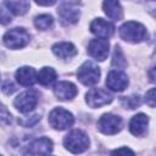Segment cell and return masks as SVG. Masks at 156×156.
<instances>
[{
  "instance_id": "14",
  "label": "cell",
  "mask_w": 156,
  "mask_h": 156,
  "mask_svg": "<svg viewBox=\"0 0 156 156\" xmlns=\"http://www.w3.org/2000/svg\"><path fill=\"white\" fill-rule=\"evenodd\" d=\"M54 93L60 100H71L77 95L78 89L73 83L63 80V82H58L54 87Z\"/></svg>"
},
{
  "instance_id": "12",
  "label": "cell",
  "mask_w": 156,
  "mask_h": 156,
  "mask_svg": "<svg viewBox=\"0 0 156 156\" xmlns=\"http://www.w3.org/2000/svg\"><path fill=\"white\" fill-rule=\"evenodd\" d=\"M90 30L93 34L100 37L101 39H107L115 33V26L102 18H96L90 23Z\"/></svg>"
},
{
  "instance_id": "24",
  "label": "cell",
  "mask_w": 156,
  "mask_h": 156,
  "mask_svg": "<svg viewBox=\"0 0 156 156\" xmlns=\"http://www.w3.org/2000/svg\"><path fill=\"white\" fill-rule=\"evenodd\" d=\"M11 123V113L7 111V108L0 102V124H10Z\"/></svg>"
},
{
  "instance_id": "8",
  "label": "cell",
  "mask_w": 156,
  "mask_h": 156,
  "mask_svg": "<svg viewBox=\"0 0 156 156\" xmlns=\"http://www.w3.org/2000/svg\"><path fill=\"white\" fill-rule=\"evenodd\" d=\"M57 15L63 24H73L78 22L80 11L76 2H62L57 9Z\"/></svg>"
},
{
  "instance_id": "23",
  "label": "cell",
  "mask_w": 156,
  "mask_h": 156,
  "mask_svg": "<svg viewBox=\"0 0 156 156\" xmlns=\"http://www.w3.org/2000/svg\"><path fill=\"white\" fill-rule=\"evenodd\" d=\"M122 104L126 106V107H128V108H135L136 106H139V104H140V100H139V96L138 95H134V96H124V98H122Z\"/></svg>"
},
{
  "instance_id": "26",
  "label": "cell",
  "mask_w": 156,
  "mask_h": 156,
  "mask_svg": "<svg viewBox=\"0 0 156 156\" xmlns=\"http://www.w3.org/2000/svg\"><path fill=\"white\" fill-rule=\"evenodd\" d=\"M111 156H135V154L129 147H119L111 152Z\"/></svg>"
},
{
  "instance_id": "31",
  "label": "cell",
  "mask_w": 156,
  "mask_h": 156,
  "mask_svg": "<svg viewBox=\"0 0 156 156\" xmlns=\"http://www.w3.org/2000/svg\"><path fill=\"white\" fill-rule=\"evenodd\" d=\"M0 156H1V155H0Z\"/></svg>"
},
{
  "instance_id": "19",
  "label": "cell",
  "mask_w": 156,
  "mask_h": 156,
  "mask_svg": "<svg viewBox=\"0 0 156 156\" xmlns=\"http://www.w3.org/2000/svg\"><path fill=\"white\" fill-rule=\"evenodd\" d=\"M56 71L51 67H43L39 73H37V80L41 84V85H51L55 80H56Z\"/></svg>"
},
{
  "instance_id": "7",
  "label": "cell",
  "mask_w": 156,
  "mask_h": 156,
  "mask_svg": "<svg viewBox=\"0 0 156 156\" xmlns=\"http://www.w3.org/2000/svg\"><path fill=\"white\" fill-rule=\"evenodd\" d=\"M98 128L104 134L107 135L116 134L122 129V118L112 113H105L99 118Z\"/></svg>"
},
{
  "instance_id": "25",
  "label": "cell",
  "mask_w": 156,
  "mask_h": 156,
  "mask_svg": "<svg viewBox=\"0 0 156 156\" xmlns=\"http://www.w3.org/2000/svg\"><path fill=\"white\" fill-rule=\"evenodd\" d=\"M11 22V15L10 11L5 7V5L2 4V6H0V23L1 24H7Z\"/></svg>"
},
{
  "instance_id": "4",
  "label": "cell",
  "mask_w": 156,
  "mask_h": 156,
  "mask_svg": "<svg viewBox=\"0 0 156 156\" xmlns=\"http://www.w3.org/2000/svg\"><path fill=\"white\" fill-rule=\"evenodd\" d=\"M73 122H74L73 115L62 107L54 108L49 115L50 126L57 130H65V129L69 128L73 124Z\"/></svg>"
},
{
  "instance_id": "28",
  "label": "cell",
  "mask_w": 156,
  "mask_h": 156,
  "mask_svg": "<svg viewBox=\"0 0 156 156\" xmlns=\"http://www.w3.org/2000/svg\"><path fill=\"white\" fill-rule=\"evenodd\" d=\"M39 119H40V116H39V115H34V116H32L30 118H28L27 121H22V119H18V122H20L22 126H24V127H30V126L35 124V123H37Z\"/></svg>"
},
{
  "instance_id": "6",
  "label": "cell",
  "mask_w": 156,
  "mask_h": 156,
  "mask_svg": "<svg viewBox=\"0 0 156 156\" xmlns=\"http://www.w3.org/2000/svg\"><path fill=\"white\" fill-rule=\"evenodd\" d=\"M37 104H38V91L34 89H29L21 93L13 101L15 107L22 113L30 112L32 110L35 108Z\"/></svg>"
},
{
  "instance_id": "1",
  "label": "cell",
  "mask_w": 156,
  "mask_h": 156,
  "mask_svg": "<svg viewBox=\"0 0 156 156\" xmlns=\"http://www.w3.org/2000/svg\"><path fill=\"white\" fill-rule=\"evenodd\" d=\"M119 35L126 41L140 43L147 38V32H146V28L141 23L129 21V22H126L124 24L121 26Z\"/></svg>"
},
{
  "instance_id": "16",
  "label": "cell",
  "mask_w": 156,
  "mask_h": 156,
  "mask_svg": "<svg viewBox=\"0 0 156 156\" xmlns=\"http://www.w3.org/2000/svg\"><path fill=\"white\" fill-rule=\"evenodd\" d=\"M16 80L23 87L33 85L37 82V72L32 67L23 66L16 71Z\"/></svg>"
},
{
  "instance_id": "3",
  "label": "cell",
  "mask_w": 156,
  "mask_h": 156,
  "mask_svg": "<svg viewBox=\"0 0 156 156\" xmlns=\"http://www.w3.org/2000/svg\"><path fill=\"white\" fill-rule=\"evenodd\" d=\"M30 35L24 28H12L7 30L2 38L4 44L10 49H21L29 43Z\"/></svg>"
},
{
  "instance_id": "29",
  "label": "cell",
  "mask_w": 156,
  "mask_h": 156,
  "mask_svg": "<svg viewBox=\"0 0 156 156\" xmlns=\"http://www.w3.org/2000/svg\"><path fill=\"white\" fill-rule=\"evenodd\" d=\"M1 89H2V91H4L5 94H7V95H9V94H12V93L16 90L15 85H13L11 82H6V83L2 85V88H1Z\"/></svg>"
},
{
  "instance_id": "11",
  "label": "cell",
  "mask_w": 156,
  "mask_h": 156,
  "mask_svg": "<svg viewBox=\"0 0 156 156\" xmlns=\"http://www.w3.org/2000/svg\"><path fill=\"white\" fill-rule=\"evenodd\" d=\"M110 44L106 39H93L88 45V52L98 61H104L108 55Z\"/></svg>"
},
{
  "instance_id": "17",
  "label": "cell",
  "mask_w": 156,
  "mask_h": 156,
  "mask_svg": "<svg viewBox=\"0 0 156 156\" xmlns=\"http://www.w3.org/2000/svg\"><path fill=\"white\" fill-rule=\"evenodd\" d=\"M52 52L60 57V58H71L74 55H77V49L72 43L68 41H61V43H56L52 45Z\"/></svg>"
},
{
  "instance_id": "18",
  "label": "cell",
  "mask_w": 156,
  "mask_h": 156,
  "mask_svg": "<svg viewBox=\"0 0 156 156\" xmlns=\"http://www.w3.org/2000/svg\"><path fill=\"white\" fill-rule=\"evenodd\" d=\"M102 9H104V12L107 15V17H110L113 21H119L123 16V11L118 1H112V0L104 1Z\"/></svg>"
},
{
  "instance_id": "10",
  "label": "cell",
  "mask_w": 156,
  "mask_h": 156,
  "mask_svg": "<svg viewBox=\"0 0 156 156\" xmlns=\"http://www.w3.org/2000/svg\"><path fill=\"white\" fill-rule=\"evenodd\" d=\"M106 85L113 91H123L128 85V77L124 72L113 69L107 74Z\"/></svg>"
},
{
  "instance_id": "13",
  "label": "cell",
  "mask_w": 156,
  "mask_h": 156,
  "mask_svg": "<svg viewBox=\"0 0 156 156\" xmlns=\"http://www.w3.org/2000/svg\"><path fill=\"white\" fill-rule=\"evenodd\" d=\"M52 151V141L49 138L35 139L28 146V154L30 156H48Z\"/></svg>"
},
{
  "instance_id": "22",
  "label": "cell",
  "mask_w": 156,
  "mask_h": 156,
  "mask_svg": "<svg viewBox=\"0 0 156 156\" xmlns=\"http://www.w3.org/2000/svg\"><path fill=\"white\" fill-rule=\"evenodd\" d=\"M112 66L117 67V68H124L127 66V61L124 58V55L121 50V48L118 45H116L115 51H113V58H112Z\"/></svg>"
},
{
  "instance_id": "5",
  "label": "cell",
  "mask_w": 156,
  "mask_h": 156,
  "mask_svg": "<svg viewBox=\"0 0 156 156\" xmlns=\"http://www.w3.org/2000/svg\"><path fill=\"white\" fill-rule=\"evenodd\" d=\"M77 77L79 79V82L84 85H94L99 82L100 79V68L90 62V61H85L77 71Z\"/></svg>"
},
{
  "instance_id": "15",
  "label": "cell",
  "mask_w": 156,
  "mask_h": 156,
  "mask_svg": "<svg viewBox=\"0 0 156 156\" xmlns=\"http://www.w3.org/2000/svg\"><path fill=\"white\" fill-rule=\"evenodd\" d=\"M149 124V117L144 113L135 115L129 122V130L135 136H141L146 133Z\"/></svg>"
},
{
  "instance_id": "21",
  "label": "cell",
  "mask_w": 156,
  "mask_h": 156,
  "mask_svg": "<svg viewBox=\"0 0 156 156\" xmlns=\"http://www.w3.org/2000/svg\"><path fill=\"white\" fill-rule=\"evenodd\" d=\"M52 22H54L52 16L46 15V13L39 15V16H37V17L34 18V26H35L38 29H40V30H46V29H49V28L52 26Z\"/></svg>"
},
{
  "instance_id": "20",
  "label": "cell",
  "mask_w": 156,
  "mask_h": 156,
  "mask_svg": "<svg viewBox=\"0 0 156 156\" xmlns=\"http://www.w3.org/2000/svg\"><path fill=\"white\" fill-rule=\"evenodd\" d=\"M5 7L16 16H22L29 10V2L28 1H5Z\"/></svg>"
},
{
  "instance_id": "27",
  "label": "cell",
  "mask_w": 156,
  "mask_h": 156,
  "mask_svg": "<svg viewBox=\"0 0 156 156\" xmlns=\"http://www.w3.org/2000/svg\"><path fill=\"white\" fill-rule=\"evenodd\" d=\"M145 101L150 107H155V89H150L145 95Z\"/></svg>"
},
{
  "instance_id": "9",
  "label": "cell",
  "mask_w": 156,
  "mask_h": 156,
  "mask_svg": "<svg viewBox=\"0 0 156 156\" xmlns=\"http://www.w3.org/2000/svg\"><path fill=\"white\" fill-rule=\"evenodd\" d=\"M85 101L90 107L96 108V107H101V106L110 104L112 101V96L104 89L94 88L87 93Z\"/></svg>"
},
{
  "instance_id": "30",
  "label": "cell",
  "mask_w": 156,
  "mask_h": 156,
  "mask_svg": "<svg viewBox=\"0 0 156 156\" xmlns=\"http://www.w3.org/2000/svg\"><path fill=\"white\" fill-rule=\"evenodd\" d=\"M55 1H49V2H41V1H37V5H40V6H49V5H54Z\"/></svg>"
},
{
  "instance_id": "2",
  "label": "cell",
  "mask_w": 156,
  "mask_h": 156,
  "mask_svg": "<svg viewBox=\"0 0 156 156\" xmlns=\"http://www.w3.org/2000/svg\"><path fill=\"white\" fill-rule=\"evenodd\" d=\"M63 145L69 152L80 154L89 147V138L84 132L79 129H74L65 136Z\"/></svg>"
}]
</instances>
